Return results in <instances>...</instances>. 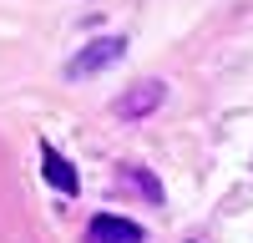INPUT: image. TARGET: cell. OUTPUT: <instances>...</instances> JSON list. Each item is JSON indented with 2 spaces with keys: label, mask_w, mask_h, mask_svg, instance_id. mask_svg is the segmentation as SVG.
Returning a JSON list of instances; mask_svg holds the SVG:
<instances>
[{
  "label": "cell",
  "mask_w": 253,
  "mask_h": 243,
  "mask_svg": "<svg viewBox=\"0 0 253 243\" xmlns=\"http://www.w3.org/2000/svg\"><path fill=\"white\" fill-rule=\"evenodd\" d=\"M86 243H142V228H137L132 218L101 213V218H91V228H86Z\"/></svg>",
  "instance_id": "1"
},
{
  "label": "cell",
  "mask_w": 253,
  "mask_h": 243,
  "mask_svg": "<svg viewBox=\"0 0 253 243\" xmlns=\"http://www.w3.org/2000/svg\"><path fill=\"white\" fill-rule=\"evenodd\" d=\"M122 46H126V40H117V36H112V40H91L66 71H71V76H91V71H101V66H112V61L122 56Z\"/></svg>",
  "instance_id": "2"
},
{
  "label": "cell",
  "mask_w": 253,
  "mask_h": 243,
  "mask_svg": "<svg viewBox=\"0 0 253 243\" xmlns=\"http://www.w3.org/2000/svg\"><path fill=\"white\" fill-rule=\"evenodd\" d=\"M41 172H46V182H51V188H61V193H76V188H81L76 167L51 147V142H41Z\"/></svg>",
  "instance_id": "3"
},
{
  "label": "cell",
  "mask_w": 253,
  "mask_h": 243,
  "mask_svg": "<svg viewBox=\"0 0 253 243\" xmlns=\"http://www.w3.org/2000/svg\"><path fill=\"white\" fill-rule=\"evenodd\" d=\"M157 101H162V86H157V81H142L132 96H122V112L137 117V112H147V107H157Z\"/></svg>",
  "instance_id": "4"
}]
</instances>
